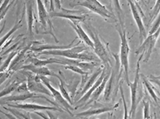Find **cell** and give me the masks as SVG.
Segmentation results:
<instances>
[{"label":"cell","mask_w":160,"mask_h":119,"mask_svg":"<svg viewBox=\"0 0 160 119\" xmlns=\"http://www.w3.org/2000/svg\"><path fill=\"white\" fill-rule=\"evenodd\" d=\"M115 77L116 74L114 71H112L111 73L110 77H109L108 80V82L105 85V88L104 91V99L105 101H109L111 98V96L112 94V91H113V87L114 84H115Z\"/></svg>","instance_id":"24"},{"label":"cell","mask_w":160,"mask_h":119,"mask_svg":"<svg viewBox=\"0 0 160 119\" xmlns=\"http://www.w3.org/2000/svg\"><path fill=\"white\" fill-rule=\"evenodd\" d=\"M68 23L71 26L73 30L78 34V37H79L80 40L84 42L88 47H90L93 50L94 49V44H93L92 40L90 38L89 36L88 35L87 32L84 30V29L79 25V23L78 22H71V21H69Z\"/></svg>","instance_id":"18"},{"label":"cell","mask_w":160,"mask_h":119,"mask_svg":"<svg viewBox=\"0 0 160 119\" xmlns=\"http://www.w3.org/2000/svg\"><path fill=\"white\" fill-rule=\"evenodd\" d=\"M140 79H142V84H144V86L146 87V89L148 91V92L149 93L150 96H151L152 98L153 99L155 102H156L157 106L159 107V97L157 94H156V90L155 89L154 86H152V84L148 81V80L147 79L146 77L144 76L143 74H140Z\"/></svg>","instance_id":"22"},{"label":"cell","mask_w":160,"mask_h":119,"mask_svg":"<svg viewBox=\"0 0 160 119\" xmlns=\"http://www.w3.org/2000/svg\"><path fill=\"white\" fill-rule=\"evenodd\" d=\"M34 113L43 119H58V115H55L54 114L52 113L51 111H45V114L40 112H35Z\"/></svg>","instance_id":"34"},{"label":"cell","mask_w":160,"mask_h":119,"mask_svg":"<svg viewBox=\"0 0 160 119\" xmlns=\"http://www.w3.org/2000/svg\"><path fill=\"white\" fill-rule=\"evenodd\" d=\"M50 17H60L69 19L71 22H84L88 14L84 11L71 10L62 7L60 1H50V7L48 11Z\"/></svg>","instance_id":"4"},{"label":"cell","mask_w":160,"mask_h":119,"mask_svg":"<svg viewBox=\"0 0 160 119\" xmlns=\"http://www.w3.org/2000/svg\"><path fill=\"white\" fill-rule=\"evenodd\" d=\"M24 75L27 77V87L29 92L35 93V94H47L48 96H52L47 87L42 83L39 75L32 74V73L28 71H22Z\"/></svg>","instance_id":"9"},{"label":"cell","mask_w":160,"mask_h":119,"mask_svg":"<svg viewBox=\"0 0 160 119\" xmlns=\"http://www.w3.org/2000/svg\"><path fill=\"white\" fill-rule=\"evenodd\" d=\"M40 80H41L42 83H43L44 85L47 87V89L50 91V92L51 93L52 97L54 98L56 103L58 104H60L62 107V108H63V111H64V112L69 113L71 116H73L72 112H71V111H72L73 108L71 107V104L68 103V102H67L64 98H63V96L61 95V94H60V91H58L57 89H55L54 87L52 86L50 80L47 77H45V76H40Z\"/></svg>","instance_id":"10"},{"label":"cell","mask_w":160,"mask_h":119,"mask_svg":"<svg viewBox=\"0 0 160 119\" xmlns=\"http://www.w3.org/2000/svg\"><path fill=\"white\" fill-rule=\"evenodd\" d=\"M37 10H38V16H39V22L41 24L42 29V33L43 34H51L53 36V39H54L56 43H59V40H58L56 37H55L54 33H53V23L50 19V16H49L48 11L46 9L45 6H44L43 1L41 0H37Z\"/></svg>","instance_id":"7"},{"label":"cell","mask_w":160,"mask_h":119,"mask_svg":"<svg viewBox=\"0 0 160 119\" xmlns=\"http://www.w3.org/2000/svg\"><path fill=\"white\" fill-rule=\"evenodd\" d=\"M0 112H1V113H2V114H4V115H6V116L7 117V118H9V119H22V118H21L20 117H18V116H13V115H11V114H9V113H5V112H1V110H0Z\"/></svg>","instance_id":"38"},{"label":"cell","mask_w":160,"mask_h":119,"mask_svg":"<svg viewBox=\"0 0 160 119\" xmlns=\"http://www.w3.org/2000/svg\"><path fill=\"white\" fill-rule=\"evenodd\" d=\"M107 119H115V115H114L113 113H109L108 115V118Z\"/></svg>","instance_id":"39"},{"label":"cell","mask_w":160,"mask_h":119,"mask_svg":"<svg viewBox=\"0 0 160 119\" xmlns=\"http://www.w3.org/2000/svg\"><path fill=\"white\" fill-rule=\"evenodd\" d=\"M65 69L69 70V71H73V72L77 73V74L81 75V77L84 76H88L89 75V72L88 71H84V70H82L81 68L78 67L76 66H72V65H68V66H65Z\"/></svg>","instance_id":"33"},{"label":"cell","mask_w":160,"mask_h":119,"mask_svg":"<svg viewBox=\"0 0 160 119\" xmlns=\"http://www.w3.org/2000/svg\"><path fill=\"white\" fill-rule=\"evenodd\" d=\"M110 71H111V69H107V68H105L104 67V68H103V70H102V74H101L100 76H99V77L98 78L97 81H95V83L94 84V85H93L89 90H88L87 92H86L85 94H84V95H83L82 97L79 99V101L78 102V103H86V102L89 100L90 97H91V94H93V92H94V91L99 87V85L102 84L103 80L104 79V77H106V75L108 74V73L110 72Z\"/></svg>","instance_id":"17"},{"label":"cell","mask_w":160,"mask_h":119,"mask_svg":"<svg viewBox=\"0 0 160 119\" xmlns=\"http://www.w3.org/2000/svg\"><path fill=\"white\" fill-rule=\"evenodd\" d=\"M142 55L140 56L137 61L136 65V71H135V79H134L133 83L130 82L128 84V87H130L132 94V104H131V110H130L129 115L132 119H134L136 114L137 107H138V104L142 101L143 99V88H142V83L140 81V62L142 59Z\"/></svg>","instance_id":"5"},{"label":"cell","mask_w":160,"mask_h":119,"mask_svg":"<svg viewBox=\"0 0 160 119\" xmlns=\"http://www.w3.org/2000/svg\"><path fill=\"white\" fill-rule=\"evenodd\" d=\"M2 1H0V6H1V4H2Z\"/></svg>","instance_id":"41"},{"label":"cell","mask_w":160,"mask_h":119,"mask_svg":"<svg viewBox=\"0 0 160 119\" xmlns=\"http://www.w3.org/2000/svg\"><path fill=\"white\" fill-rule=\"evenodd\" d=\"M117 29V28H116ZM118 32L121 37V47H120V55H119V60H120V71H119L118 77V83L122 74H124V78L127 84H130L129 80V62H128V56L130 53V47L128 44V38H127V32L125 27H120V29H117Z\"/></svg>","instance_id":"3"},{"label":"cell","mask_w":160,"mask_h":119,"mask_svg":"<svg viewBox=\"0 0 160 119\" xmlns=\"http://www.w3.org/2000/svg\"><path fill=\"white\" fill-rule=\"evenodd\" d=\"M88 31L91 35V40L94 44V53L97 57L102 62L103 66L107 69H111V66L112 65V59L110 56V50L108 47V43L103 42L101 40V37H99L98 33L95 29L91 25H87Z\"/></svg>","instance_id":"2"},{"label":"cell","mask_w":160,"mask_h":119,"mask_svg":"<svg viewBox=\"0 0 160 119\" xmlns=\"http://www.w3.org/2000/svg\"><path fill=\"white\" fill-rule=\"evenodd\" d=\"M0 119H2V118H0Z\"/></svg>","instance_id":"43"},{"label":"cell","mask_w":160,"mask_h":119,"mask_svg":"<svg viewBox=\"0 0 160 119\" xmlns=\"http://www.w3.org/2000/svg\"><path fill=\"white\" fill-rule=\"evenodd\" d=\"M57 77L58 78L59 81H60V84H59V88H60V92L61 94V95L63 96V98L67 101L70 104H73V101L72 98H71V95H70L69 92L68 91V90L65 88V86H64V82H63V79L60 77V76H58Z\"/></svg>","instance_id":"27"},{"label":"cell","mask_w":160,"mask_h":119,"mask_svg":"<svg viewBox=\"0 0 160 119\" xmlns=\"http://www.w3.org/2000/svg\"><path fill=\"white\" fill-rule=\"evenodd\" d=\"M38 99V98H42L44 100L47 101L49 103L53 104V106L58 107H60L57 103H54L53 102H52L51 100L48 99L47 97H46L43 94H35V93H31L28 91V92L22 93V94H17V95H11L9 97H6L3 99L0 100V104H8L9 102H24L26 100H28V99ZM61 108V107H60Z\"/></svg>","instance_id":"11"},{"label":"cell","mask_w":160,"mask_h":119,"mask_svg":"<svg viewBox=\"0 0 160 119\" xmlns=\"http://www.w3.org/2000/svg\"><path fill=\"white\" fill-rule=\"evenodd\" d=\"M110 75H111V71H110V72L108 73V74L106 75V77H104V79L103 80L102 84H101L100 85H99V87H98V88L96 89L95 91H94V92H93V94H91V96L90 97L89 101H88V102L87 103V104L93 103V102H95L96 101L98 100V98L100 97L101 94H102L103 91H104V88H105V85H106V84H107L108 80Z\"/></svg>","instance_id":"23"},{"label":"cell","mask_w":160,"mask_h":119,"mask_svg":"<svg viewBox=\"0 0 160 119\" xmlns=\"http://www.w3.org/2000/svg\"><path fill=\"white\" fill-rule=\"evenodd\" d=\"M1 50H2V49H0V51H1Z\"/></svg>","instance_id":"42"},{"label":"cell","mask_w":160,"mask_h":119,"mask_svg":"<svg viewBox=\"0 0 160 119\" xmlns=\"http://www.w3.org/2000/svg\"><path fill=\"white\" fill-rule=\"evenodd\" d=\"M33 1H27L26 2V6H27V33L31 39L33 38V32H32V27H33L34 21V13H33Z\"/></svg>","instance_id":"20"},{"label":"cell","mask_w":160,"mask_h":119,"mask_svg":"<svg viewBox=\"0 0 160 119\" xmlns=\"http://www.w3.org/2000/svg\"><path fill=\"white\" fill-rule=\"evenodd\" d=\"M7 107H10L14 109H22L25 111H31V112H40V111H57V112H63L64 111L60 107L55 106H43L40 104L26 103V104H6Z\"/></svg>","instance_id":"13"},{"label":"cell","mask_w":160,"mask_h":119,"mask_svg":"<svg viewBox=\"0 0 160 119\" xmlns=\"http://www.w3.org/2000/svg\"><path fill=\"white\" fill-rule=\"evenodd\" d=\"M128 2L130 6V9H131L132 16H133L134 19H135V23H136L137 27H138V31H139L140 42H141L142 43L143 42V40L146 38L147 32L146 27H145L144 25V22H143L142 19V15H140V13L142 12L141 8L139 7L138 3H135V1L128 0Z\"/></svg>","instance_id":"12"},{"label":"cell","mask_w":160,"mask_h":119,"mask_svg":"<svg viewBox=\"0 0 160 119\" xmlns=\"http://www.w3.org/2000/svg\"><path fill=\"white\" fill-rule=\"evenodd\" d=\"M75 41V39L70 43L69 45L63 46H56V45H50L43 43L42 42H32L31 43L30 50L32 52H37V53H41L43 51H51V50H66V49L71 48L73 47V43Z\"/></svg>","instance_id":"14"},{"label":"cell","mask_w":160,"mask_h":119,"mask_svg":"<svg viewBox=\"0 0 160 119\" xmlns=\"http://www.w3.org/2000/svg\"><path fill=\"white\" fill-rule=\"evenodd\" d=\"M148 80L150 83H156L158 86L159 85V77L150 76Z\"/></svg>","instance_id":"37"},{"label":"cell","mask_w":160,"mask_h":119,"mask_svg":"<svg viewBox=\"0 0 160 119\" xmlns=\"http://www.w3.org/2000/svg\"><path fill=\"white\" fill-rule=\"evenodd\" d=\"M103 68H104V66L102 65V66L99 67L98 68V69L96 70L94 73H93L92 75H91V76L88 78L87 82H86V84H84V87H83L82 90L80 91L79 94H78V95H80L81 97H82V96L84 95L86 92H87L88 90L91 88L93 85H94V84L95 83V81H97L98 78L99 77V76H100L101 74H102Z\"/></svg>","instance_id":"21"},{"label":"cell","mask_w":160,"mask_h":119,"mask_svg":"<svg viewBox=\"0 0 160 119\" xmlns=\"http://www.w3.org/2000/svg\"><path fill=\"white\" fill-rule=\"evenodd\" d=\"M143 104V113H144V118L143 119H153L152 115L151 113L150 109V102L148 101H142Z\"/></svg>","instance_id":"32"},{"label":"cell","mask_w":160,"mask_h":119,"mask_svg":"<svg viewBox=\"0 0 160 119\" xmlns=\"http://www.w3.org/2000/svg\"><path fill=\"white\" fill-rule=\"evenodd\" d=\"M3 108L5 110H6L7 112H10L13 116H18L20 117L22 119H32L30 115V112H21L19 111H18L17 109L12 108V107H3Z\"/></svg>","instance_id":"29"},{"label":"cell","mask_w":160,"mask_h":119,"mask_svg":"<svg viewBox=\"0 0 160 119\" xmlns=\"http://www.w3.org/2000/svg\"><path fill=\"white\" fill-rule=\"evenodd\" d=\"M119 103L115 104L113 106H104V107H94V108H91L89 110L84 111V112H80V113L76 114L73 116L75 117H91V116H95V115H101L103 113H108V112H113L114 110L118 107Z\"/></svg>","instance_id":"15"},{"label":"cell","mask_w":160,"mask_h":119,"mask_svg":"<svg viewBox=\"0 0 160 119\" xmlns=\"http://www.w3.org/2000/svg\"><path fill=\"white\" fill-rule=\"evenodd\" d=\"M16 91L19 94H22V93H26L28 92L29 90L28 87H27V84L26 82H22L19 85V87H17L16 89Z\"/></svg>","instance_id":"36"},{"label":"cell","mask_w":160,"mask_h":119,"mask_svg":"<svg viewBox=\"0 0 160 119\" xmlns=\"http://www.w3.org/2000/svg\"><path fill=\"white\" fill-rule=\"evenodd\" d=\"M73 4H71V6H83L89 9L92 12L101 16L106 20H112V22H116L118 21L115 14L109 10L105 6L102 5L97 0H83V1L73 2Z\"/></svg>","instance_id":"6"},{"label":"cell","mask_w":160,"mask_h":119,"mask_svg":"<svg viewBox=\"0 0 160 119\" xmlns=\"http://www.w3.org/2000/svg\"><path fill=\"white\" fill-rule=\"evenodd\" d=\"M20 70L22 71H28V72L32 73L35 75H39V76H50V77H58V75L55 74L54 72H53L52 71H50L49 68H47V67H36L34 65L31 64H24L22 67L20 68Z\"/></svg>","instance_id":"16"},{"label":"cell","mask_w":160,"mask_h":119,"mask_svg":"<svg viewBox=\"0 0 160 119\" xmlns=\"http://www.w3.org/2000/svg\"><path fill=\"white\" fill-rule=\"evenodd\" d=\"M119 91H120L121 95H122V103H123L124 105V119H132L131 116L129 115V111H128V106H127V103L126 101H125V94H124V91H123V88H122V84H119Z\"/></svg>","instance_id":"31"},{"label":"cell","mask_w":160,"mask_h":119,"mask_svg":"<svg viewBox=\"0 0 160 119\" xmlns=\"http://www.w3.org/2000/svg\"><path fill=\"white\" fill-rule=\"evenodd\" d=\"M21 22H22V19H20L19 21L17 20V22H16V24L14 25V27H12V28L11 29V30H9V32H8L4 36V37H2V38H0V49H2V47L3 44L6 43V40H9V38L10 37V36H12V33H14L16 30H18L19 28H21V27H22V23H21Z\"/></svg>","instance_id":"26"},{"label":"cell","mask_w":160,"mask_h":119,"mask_svg":"<svg viewBox=\"0 0 160 119\" xmlns=\"http://www.w3.org/2000/svg\"><path fill=\"white\" fill-rule=\"evenodd\" d=\"M78 43L73 47L66 50H51V51H43L38 53V56L40 55H53V56H60L70 60H81L84 62H96L98 58L91 52H87L88 47L87 46H79Z\"/></svg>","instance_id":"1"},{"label":"cell","mask_w":160,"mask_h":119,"mask_svg":"<svg viewBox=\"0 0 160 119\" xmlns=\"http://www.w3.org/2000/svg\"><path fill=\"white\" fill-rule=\"evenodd\" d=\"M28 61L30 62L31 64L34 65L36 67H46L48 64H53V63H58V64L64 65L63 60L58 59V58H48V59H39L35 57L28 56Z\"/></svg>","instance_id":"19"},{"label":"cell","mask_w":160,"mask_h":119,"mask_svg":"<svg viewBox=\"0 0 160 119\" xmlns=\"http://www.w3.org/2000/svg\"><path fill=\"white\" fill-rule=\"evenodd\" d=\"M21 83L19 82V80H15V81L11 82L10 84L8 86H6L2 91L0 92V98L2 97H5V96L9 95V94H12V92H14L15 91H16L17 87H19V85Z\"/></svg>","instance_id":"25"},{"label":"cell","mask_w":160,"mask_h":119,"mask_svg":"<svg viewBox=\"0 0 160 119\" xmlns=\"http://www.w3.org/2000/svg\"><path fill=\"white\" fill-rule=\"evenodd\" d=\"M159 37V30H158L156 32L152 34H148L146 38L145 39L144 41L141 43L139 48L136 50V54L142 55L144 57L143 61L145 63H147L150 59L152 50L154 49L155 46H156V42H157L158 38Z\"/></svg>","instance_id":"8"},{"label":"cell","mask_w":160,"mask_h":119,"mask_svg":"<svg viewBox=\"0 0 160 119\" xmlns=\"http://www.w3.org/2000/svg\"><path fill=\"white\" fill-rule=\"evenodd\" d=\"M18 52L19 51H17V50H14V51H12V53H11L8 56L7 59L6 60V61H5L4 63L2 64V66L0 67V73L5 72V71H8V69H9L11 63H12V61L13 60L15 57L16 56V54L18 53Z\"/></svg>","instance_id":"30"},{"label":"cell","mask_w":160,"mask_h":119,"mask_svg":"<svg viewBox=\"0 0 160 119\" xmlns=\"http://www.w3.org/2000/svg\"><path fill=\"white\" fill-rule=\"evenodd\" d=\"M158 30H159V15L157 16V19H156V20L155 21L154 23H153L152 27L150 29L148 34L154 33V32H156Z\"/></svg>","instance_id":"35"},{"label":"cell","mask_w":160,"mask_h":119,"mask_svg":"<svg viewBox=\"0 0 160 119\" xmlns=\"http://www.w3.org/2000/svg\"><path fill=\"white\" fill-rule=\"evenodd\" d=\"M88 119H96V118L94 116H91V117H88Z\"/></svg>","instance_id":"40"},{"label":"cell","mask_w":160,"mask_h":119,"mask_svg":"<svg viewBox=\"0 0 160 119\" xmlns=\"http://www.w3.org/2000/svg\"><path fill=\"white\" fill-rule=\"evenodd\" d=\"M14 1H9V0H5L2 1L1 6H0V22L4 19V17L7 14L8 11L10 9L11 6L13 4Z\"/></svg>","instance_id":"28"}]
</instances>
